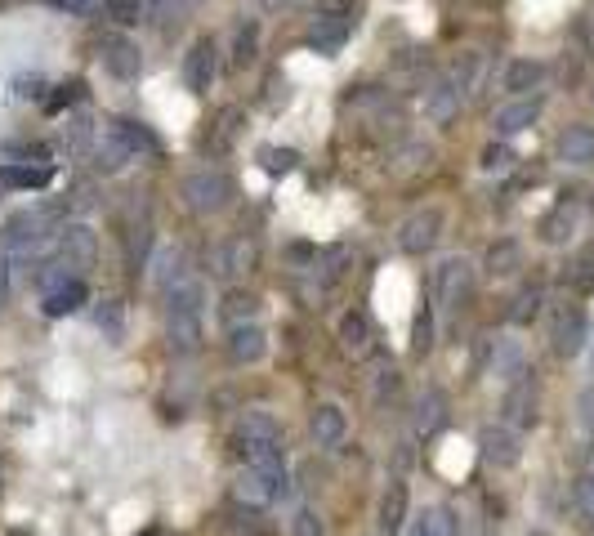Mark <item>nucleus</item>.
Listing matches in <instances>:
<instances>
[{"label":"nucleus","mask_w":594,"mask_h":536,"mask_svg":"<svg viewBox=\"0 0 594 536\" xmlns=\"http://www.w3.org/2000/svg\"><path fill=\"white\" fill-rule=\"evenodd\" d=\"M255 313H260V300H255V295H246V291H228V300H224V318L233 322H246V318H255Z\"/></svg>","instance_id":"nucleus-37"},{"label":"nucleus","mask_w":594,"mask_h":536,"mask_svg":"<svg viewBox=\"0 0 594 536\" xmlns=\"http://www.w3.org/2000/svg\"><path fill=\"white\" fill-rule=\"evenodd\" d=\"M126 161H134L130 148H126V143H121L112 130H103L99 139H94V170H103V175H117Z\"/></svg>","instance_id":"nucleus-24"},{"label":"nucleus","mask_w":594,"mask_h":536,"mask_svg":"<svg viewBox=\"0 0 594 536\" xmlns=\"http://www.w3.org/2000/svg\"><path fill=\"white\" fill-rule=\"evenodd\" d=\"M260 166L268 175H291L295 166H300V152L291 148H260Z\"/></svg>","instance_id":"nucleus-36"},{"label":"nucleus","mask_w":594,"mask_h":536,"mask_svg":"<svg viewBox=\"0 0 594 536\" xmlns=\"http://www.w3.org/2000/svg\"><path fill=\"white\" fill-rule=\"evenodd\" d=\"M134 23H161L170 9V0H134Z\"/></svg>","instance_id":"nucleus-44"},{"label":"nucleus","mask_w":594,"mask_h":536,"mask_svg":"<svg viewBox=\"0 0 594 536\" xmlns=\"http://www.w3.org/2000/svg\"><path fill=\"white\" fill-rule=\"evenodd\" d=\"M577 510H581V519L594 528V474H581L577 478Z\"/></svg>","instance_id":"nucleus-43"},{"label":"nucleus","mask_w":594,"mask_h":536,"mask_svg":"<svg viewBox=\"0 0 594 536\" xmlns=\"http://www.w3.org/2000/svg\"><path fill=\"white\" fill-rule=\"evenodd\" d=\"M237 121H242V112H237V108H228V112H219V121H215V134H210V148H215V152H224L228 148V143H233L237 139Z\"/></svg>","instance_id":"nucleus-39"},{"label":"nucleus","mask_w":594,"mask_h":536,"mask_svg":"<svg viewBox=\"0 0 594 536\" xmlns=\"http://www.w3.org/2000/svg\"><path fill=\"white\" fill-rule=\"evenodd\" d=\"M590 362H594V358H590Z\"/></svg>","instance_id":"nucleus-57"},{"label":"nucleus","mask_w":594,"mask_h":536,"mask_svg":"<svg viewBox=\"0 0 594 536\" xmlns=\"http://www.w3.org/2000/svg\"><path fill=\"white\" fill-rule=\"evenodd\" d=\"M291 536H327V528H322V519L313 510H300L291 523Z\"/></svg>","instance_id":"nucleus-47"},{"label":"nucleus","mask_w":594,"mask_h":536,"mask_svg":"<svg viewBox=\"0 0 594 536\" xmlns=\"http://www.w3.org/2000/svg\"><path fill=\"white\" fill-rule=\"evenodd\" d=\"M59 264H67V268L94 264V233L85 224H67L59 233Z\"/></svg>","instance_id":"nucleus-15"},{"label":"nucleus","mask_w":594,"mask_h":536,"mask_svg":"<svg viewBox=\"0 0 594 536\" xmlns=\"http://www.w3.org/2000/svg\"><path fill=\"white\" fill-rule=\"evenodd\" d=\"M59 14H72V18H94V14H103V5L108 0H50Z\"/></svg>","instance_id":"nucleus-42"},{"label":"nucleus","mask_w":594,"mask_h":536,"mask_svg":"<svg viewBox=\"0 0 594 536\" xmlns=\"http://www.w3.org/2000/svg\"><path fill=\"white\" fill-rule=\"evenodd\" d=\"M90 143H94V121L90 117H67L63 148L72 152V157H81V152H90Z\"/></svg>","instance_id":"nucleus-34"},{"label":"nucleus","mask_w":594,"mask_h":536,"mask_svg":"<svg viewBox=\"0 0 594 536\" xmlns=\"http://www.w3.org/2000/svg\"><path fill=\"white\" fill-rule=\"evenodd\" d=\"M215 72H219V59H215V41H193V50L184 54V85L193 94H206L215 85Z\"/></svg>","instance_id":"nucleus-8"},{"label":"nucleus","mask_w":594,"mask_h":536,"mask_svg":"<svg viewBox=\"0 0 594 536\" xmlns=\"http://www.w3.org/2000/svg\"><path fill=\"white\" fill-rule=\"evenodd\" d=\"M255 50H260V23H237V32H233V67L255 63Z\"/></svg>","instance_id":"nucleus-33"},{"label":"nucleus","mask_w":594,"mask_h":536,"mask_svg":"<svg viewBox=\"0 0 594 536\" xmlns=\"http://www.w3.org/2000/svg\"><path fill=\"white\" fill-rule=\"evenodd\" d=\"M469 295H474V268H469V260H447L438 268V300L447 309H461Z\"/></svg>","instance_id":"nucleus-9"},{"label":"nucleus","mask_w":594,"mask_h":536,"mask_svg":"<svg viewBox=\"0 0 594 536\" xmlns=\"http://www.w3.org/2000/svg\"><path fill=\"white\" fill-rule=\"evenodd\" d=\"M523 264V251H519V242H496L492 251H487V273H496V277H505V273H514V268Z\"/></svg>","instance_id":"nucleus-35"},{"label":"nucleus","mask_w":594,"mask_h":536,"mask_svg":"<svg viewBox=\"0 0 594 536\" xmlns=\"http://www.w3.org/2000/svg\"><path fill=\"white\" fill-rule=\"evenodd\" d=\"M402 523H407V483H402V478H389L385 496H380V532L398 536Z\"/></svg>","instance_id":"nucleus-19"},{"label":"nucleus","mask_w":594,"mask_h":536,"mask_svg":"<svg viewBox=\"0 0 594 536\" xmlns=\"http://www.w3.org/2000/svg\"><path fill=\"white\" fill-rule=\"evenodd\" d=\"M514 166V152L505 148V143H492V148L483 152V170H510Z\"/></svg>","instance_id":"nucleus-49"},{"label":"nucleus","mask_w":594,"mask_h":536,"mask_svg":"<svg viewBox=\"0 0 594 536\" xmlns=\"http://www.w3.org/2000/svg\"><path fill=\"white\" fill-rule=\"evenodd\" d=\"M179 193H184L188 210H197V215H219V210L233 201V179H228L224 170L201 166V170H193V175L184 179Z\"/></svg>","instance_id":"nucleus-3"},{"label":"nucleus","mask_w":594,"mask_h":536,"mask_svg":"<svg viewBox=\"0 0 594 536\" xmlns=\"http://www.w3.org/2000/svg\"><path fill=\"white\" fill-rule=\"evenodd\" d=\"M166 335H170V349L175 353H197L201 349V309H179V304H170Z\"/></svg>","instance_id":"nucleus-13"},{"label":"nucleus","mask_w":594,"mask_h":536,"mask_svg":"<svg viewBox=\"0 0 594 536\" xmlns=\"http://www.w3.org/2000/svg\"><path fill=\"white\" fill-rule=\"evenodd\" d=\"M478 452H483L487 465L510 469V465H519L523 447H519V434H514L510 425H487L483 434H478Z\"/></svg>","instance_id":"nucleus-7"},{"label":"nucleus","mask_w":594,"mask_h":536,"mask_svg":"<svg viewBox=\"0 0 594 536\" xmlns=\"http://www.w3.org/2000/svg\"><path fill=\"white\" fill-rule=\"evenodd\" d=\"M411 536H434V532H429V528H425V523H416V532H411Z\"/></svg>","instance_id":"nucleus-55"},{"label":"nucleus","mask_w":594,"mask_h":536,"mask_svg":"<svg viewBox=\"0 0 594 536\" xmlns=\"http://www.w3.org/2000/svg\"><path fill=\"white\" fill-rule=\"evenodd\" d=\"M9 295V268H5V255H0V304H5Z\"/></svg>","instance_id":"nucleus-54"},{"label":"nucleus","mask_w":594,"mask_h":536,"mask_svg":"<svg viewBox=\"0 0 594 536\" xmlns=\"http://www.w3.org/2000/svg\"><path fill=\"white\" fill-rule=\"evenodd\" d=\"M501 411H505V425L510 429H532L536 425V380H532V371H519V376H514V385L505 389Z\"/></svg>","instance_id":"nucleus-6"},{"label":"nucleus","mask_w":594,"mask_h":536,"mask_svg":"<svg viewBox=\"0 0 594 536\" xmlns=\"http://www.w3.org/2000/svg\"><path fill=\"white\" fill-rule=\"evenodd\" d=\"M568 282H572V286H581V291H590V286H594V255H586V260L572 264Z\"/></svg>","instance_id":"nucleus-50"},{"label":"nucleus","mask_w":594,"mask_h":536,"mask_svg":"<svg viewBox=\"0 0 594 536\" xmlns=\"http://www.w3.org/2000/svg\"><path fill=\"white\" fill-rule=\"evenodd\" d=\"M108 130L117 134L121 143H126L134 161H139V157H157V152H161L157 134H152L148 126H143V121H130V117H112V121H108Z\"/></svg>","instance_id":"nucleus-16"},{"label":"nucleus","mask_w":594,"mask_h":536,"mask_svg":"<svg viewBox=\"0 0 594 536\" xmlns=\"http://www.w3.org/2000/svg\"><path fill=\"white\" fill-rule=\"evenodd\" d=\"M90 300V291H85V282L81 277H67V282H59V286H50L45 291V318H67V313H76L81 304Z\"/></svg>","instance_id":"nucleus-17"},{"label":"nucleus","mask_w":594,"mask_h":536,"mask_svg":"<svg viewBox=\"0 0 594 536\" xmlns=\"http://www.w3.org/2000/svg\"><path fill=\"white\" fill-rule=\"evenodd\" d=\"M242 438H260V443H282V425L268 411H246L242 416Z\"/></svg>","instance_id":"nucleus-32"},{"label":"nucleus","mask_w":594,"mask_h":536,"mask_svg":"<svg viewBox=\"0 0 594 536\" xmlns=\"http://www.w3.org/2000/svg\"><path fill=\"white\" fill-rule=\"evenodd\" d=\"M313 438H318L322 447H335L344 438V429H349V420H344V411L340 407H331V402H322L318 411H313Z\"/></svg>","instance_id":"nucleus-25"},{"label":"nucleus","mask_w":594,"mask_h":536,"mask_svg":"<svg viewBox=\"0 0 594 536\" xmlns=\"http://www.w3.org/2000/svg\"><path fill=\"white\" fill-rule=\"evenodd\" d=\"M237 496H242V501H251V505H268L273 496H282V492H277V483H273V478H264L260 469H251V465H246V474L237 478Z\"/></svg>","instance_id":"nucleus-30"},{"label":"nucleus","mask_w":594,"mask_h":536,"mask_svg":"<svg viewBox=\"0 0 594 536\" xmlns=\"http://www.w3.org/2000/svg\"><path fill=\"white\" fill-rule=\"evenodd\" d=\"M461 103H465V90L452 81V76H443L438 85H429V90H425V112H429V121H438V126L456 121Z\"/></svg>","instance_id":"nucleus-14"},{"label":"nucleus","mask_w":594,"mask_h":536,"mask_svg":"<svg viewBox=\"0 0 594 536\" xmlns=\"http://www.w3.org/2000/svg\"><path fill=\"white\" fill-rule=\"evenodd\" d=\"M411 349H416V353L434 349V313H429V309L416 313V335H411Z\"/></svg>","instance_id":"nucleus-41"},{"label":"nucleus","mask_w":594,"mask_h":536,"mask_svg":"<svg viewBox=\"0 0 594 536\" xmlns=\"http://www.w3.org/2000/svg\"><path fill=\"white\" fill-rule=\"evenodd\" d=\"M72 206H81V210L90 206V184H76L72 188Z\"/></svg>","instance_id":"nucleus-52"},{"label":"nucleus","mask_w":594,"mask_h":536,"mask_svg":"<svg viewBox=\"0 0 594 536\" xmlns=\"http://www.w3.org/2000/svg\"><path fill=\"white\" fill-rule=\"evenodd\" d=\"M590 340V318L581 304H559L550 318V349L559 353V358H577L581 349H586Z\"/></svg>","instance_id":"nucleus-4"},{"label":"nucleus","mask_w":594,"mask_h":536,"mask_svg":"<svg viewBox=\"0 0 594 536\" xmlns=\"http://www.w3.org/2000/svg\"><path fill=\"white\" fill-rule=\"evenodd\" d=\"M152 286H157V291L184 286V251H179V246H166V251L157 255V264H152Z\"/></svg>","instance_id":"nucleus-26"},{"label":"nucleus","mask_w":594,"mask_h":536,"mask_svg":"<svg viewBox=\"0 0 594 536\" xmlns=\"http://www.w3.org/2000/svg\"><path fill=\"white\" fill-rule=\"evenodd\" d=\"M81 94H85L81 81H67V85H59V94H50V99H45V108H50V112H63V108H72Z\"/></svg>","instance_id":"nucleus-45"},{"label":"nucleus","mask_w":594,"mask_h":536,"mask_svg":"<svg viewBox=\"0 0 594 536\" xmlns=\"http://www.w3.org/2000/svg\"><path fill=\"white\" fill-rule=\"evenodd\" d=\"M541 81H545V63H536V59H514L505 67V90L510 94L541 90Z\"/></svg>","instance_id":"nucleus-27"},{"label":"nucleus","mask_w":594,"mask_h":536,"mask_svg":"<svg viewBox=\"0 0 594 536\" xmlns=\"http://www.w3.org/2000/svg\"><path fill=\"white\" fill-rule=\"evenodd\" d=\"M559 161H568V166H590L594 161V126H568L559 134Z\"/></svg>","instance_id":"nucleus-20"},{"label":"nucleus","mask_w":594,"mask_h":536,"mask_svg":"<svg viewBox=\"0 0 594 536\" xmlns=\"http://www.w3.org/2000/svg\"><path fill=\"white\" fill-rule=\"evenodd\" d=\"M251 268H255V242H246V237H233L228 246L215 251V273L219 277H237V273H251Z\"/></svg>","instance_id":"nucleus-21"},{"label":"nucleus","mask_w":594,"mask_h":536,"mask_svg":"<svg viewBox=\"0 0 594 536\" xmlns=\"http://www.w3.org/2000/svg\"><path fill=\"white\" fill-rule=\"evenodd\" d=\"M344 264H349V246H331V251H322L318 260H313V268H322L327 282H335V277L344 273Z\"/></svg>","instance_id":"nucleus-40"},{"label":"nucleus","mask_w":594,"mask_h":536,"mask_svg":"<svg viewBox=\"0 0 594 536\" xmlns=\"http://www.w3.org/2000/svg\"><path fill=\"white\" fill-rule=\"evenodd\" d=\"M184 5H197V0H184Z\"/></svg>","instance_id":"nucleus-56"},{"label":"nucleus","mask_w":594,"mask_h":536,"mask_svg":"<svg viewBox=\"0 0 594 536\" xmlns=\"http://www.w3.org/2000/svg\"><path fill=\"white\" fill-rule=\"evenodd\" d=\"M260 5H264V9H273V14H282V9H295L300 0H260Z\"/></svg>","instance_id":"nucleus-53"},{"label":"nucleus","mask_w":594,"mask_h":536,"mask_svg":"<svg viewBox=\"0 0 594 536\" xmlns=\"http://www.w3.org/2000/svg\"><path fill=\"white\" fill-rule=\"evenodd\" d=\"M420 523H425L434 536H456V519H452V510H443V505H438V510H429Z\"/></svg>","instance_id":"nucleus-46"},{"label":"nucleus","mask_w":594,"mask_h":536,"mask_svg":"<svg viewBox=\"0 0 594 536\" xmlns=\"http://www.w3.org/2000/svg\"><path fill=\"white\" fill-rule=\"evenodd\" d=\"M103 67H108L117 81H134L143 67V54L130 36H103Z\"/></svg>","instance_id":"nucleus-11"},{"label":"nucleus","mask_w":594,"mask_h":536,"mask_svg":"<svg viewBox=\"0 0 594 536\" xmlns=\"http://www.w3.org/2000/svg\"><path fill=\"white\" fill-rule=\"evenodd\" d=\"M349 36H353L349 0H327V5H322V14L309 23L304 41H309V50H318V54H340Z\"/></svg>","instance_id":"nucleus-2"},{"label":"nucleus","mask_w":594,"mask_h":536,"mask_svg":"<svg viewBox=\"0 0 594 536\" xmlns=\"http://www.w3.org/2000/svg\"><path fill=\"white\" fill-rule=\"evenodd\" d=\"M228 353H233V362H260L264 358V331L251 327V322H237V327L228 331Z\"/></svg>","instance_id":"nucleus-23"},{"label":"nucleus","mask_w":594,"mask_h":536,"mask_svg":"<svg viewBox=\"0 0 594 536\" xmlns=\"http://www.w3.org/2000/svg\"><path fill=\"white\" fill-rule=\"evenodd\" d=\"M50 179H54V170L50 166H32V161H27V166H14V161L0 166V184L5 188H27V193H32V188H45Z\"/></svg>","instance_id":"nucleus-29"},{"label":"nucleus","mask_w":594,"mask_h":536,"mask_svg":"<svg viewBox=\"0 0 594 536\" xmlns=\"http://www.w3.org/2000/svg\"><path fill=\"white\" fill-rule=\"evenodd\" d=\"M340 349L353 358H367L371 353V322L367 313H344L340 318Z\"/></svg>","instance_id":"nucleus-22"},{"label":"nucleus","mask_w":594,"mask_h":536,"mask_svg":"<svg viewBox=\"0 0 594 536\" xmlns=\"http://www.w3.org/2000/svg\"><path fill=\"white\" fill-rule=\"evenodd\" d=\"M496 376H519L523 371V353H519V344L514 340H496Z\"/></svg>","instance_id":"nucleus-38"},{"label":"nucleus","mask_w":594,"mask_h":536,"mask_svg":"<svg viewBox=\"0 0 594 536\" xmlns=\"http://www.w3.org/2000/svg\"><path fill=\"white\" fill-rule=\"evenodd\" d=\"M63 210L67 206H36V210H18L14 219L5 224V233H0V246L5 251H36V246L45 242L50 233H63Z\"/></svg>","instance_id":"nucleus-1"},{"label":"nucleus","mask_w":594,"mask_h":536,"mask_svg":"<svg viewBox=\"0 0 594 536\" xmlns=\"http://www.w3.org/2000/svg\"><path fill=\"white\" fill-rule=\"evenodd\" d=\"M246 465L260 469L264 478H273L277 492L286 496V456H282V443H260V438H246Z\"/></svg>","instance_id":"nucleus-12"},{"label":"nucleus","mask_w":594,"mask_h":536,"mask_svg":"<svg viewBox=\"0 0 594 536\" xmlns=\"http://www.w3.org/2000/svg\"><path fill=\"white\" fill-rule=\"evenodd\" d=\"M577 219H581L577 201H572V197H563L559 206H554L550 215L541 219V242H550V246H563L572 233H577Z\"/></svg>","instance_id":"nucleus-18"},{"label":"nucleus","mask_w":594,"mask_h":536,"mask_svg":"<svg viewBox=\"0 0 594 536\" xmlns=\"http://www.w3.org/2000/svg\"><path fill=\"white\" fill-rule=\"evenodd\" d=\"M438 233H443V210H438V206H425V210H416L411 219H402L398 246H402L407 255H425L429 246L438 242Z\"/></svg>","instance_id":"nucleus-5"},{"label":"nucleus","mask_w":594,"mask_h":536,"mask_svg":"<svg viewBox=\"0 0 594 536\" xmlns=\"http://www.w3.org/2000/svg\"><path fill=\"white\" fill-rule=\"evenodd\" d=\"M577 420L594 434V389H581V398H577Z\"/></svg>","instance_id":"nucleus-51"},{"label":"nucleus","mask_w":594,"mask_h":536,"mask_svg":"<svg viewBox=\"0 0 594 536\" xmlns=\"http://www.w3.org/2000/svg\"><path fill=\"white\" fill-rule=\"evenodd\" d=\"M536 117H541V99L536 94H514L505 108H496V117H492V130L496 134H519V130H528V126H536Z\"/></svg>","instance_id":"nucleus-10"},{"label":"nucleus","mask_w":594,"mask_h":536,"mask_svg":"<svg viewBox=\"0 0 594 536\" xmlns=\"http://www.w3.org/2000/svg\"><path fill=\"white\" fill-rule=\"evenodd\" d=\"M541 304H545L541 286H523V291L510 300V322H514V327H528L536 313H541Z\"/></svg>","instance_id":"nucleus-31"},{"label":"nucleus","mask_w":594,"mask_h":536,"mask_svg":"<svg viewBox=\"0 0 594 536\" xmlns=\"http://www.w3.org/2000/svg\"><path fill=\"white\" fill-rule=\"evenodd\" d=\"M94 322H99V331H108L112 340H121V304H103V309L94 313Z\"/></svg>","instance_id":"nucleus-48"},{"label":"nucleus","mask_w":594,"mask_h":536,"mask_svg":"<svg viewBox=\"0 0 594 536\" xmlns=\"http://www.w3.org/2000/svg\"><path fill=\"white\" fill-rule=\"evenodd\" d=\"M443 425H447V398L438 394V389H429V394L416 402V429L425 438H434Z\"/></svg>","instance_id":"nucleus-28"}]
</instances>
